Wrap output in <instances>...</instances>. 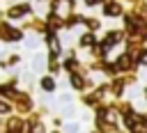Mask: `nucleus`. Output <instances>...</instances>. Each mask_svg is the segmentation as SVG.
Listing matches in <instances>:
<instances>
[{
	"label": "nucleus",
	"instance_id": "nucleus-2",
	"mask_svg": "<svg viewBox=\"0 0 147 133\" xmlns=\"http://www.w3.org/2000/svg\"><path fill=\"white\" fill-rule=\"evenodd\" d=\"M28 11V7H14V9H9V16L11 18H18L21 14H25Z\"/></svg>",
	"mask_w": 147,
	"mask_h": 133
},
{
	"label": "nucleus",
	"instance_id": "nucleus-6",
	"mask_svg": "<svg viewBox=\"0 0 147 133\" xmlns=\"http://www.w3.org/2000/svg\"><path fill=\"white\" fill-rule=\"evenodd\" d=\"M92 41H94V39H92V37H90V34H87V37H83V44H85V46H90V44H92Z\"/></svg>",
	"mask_w": 147,
	"mask_h": 133
},
{
	"label": "nucleus",
	"instance_id": "nucleus-1",
	"mask_svg": "<svg viewBox=\"0 0 147 133\" xmlns=\"http://www.w3.org/2000/svg\"><path fill=\"white\" fill-rule=\"evenodd\" d=\"M106 14H108V16H115V14H119V5H115V2L106 5Z\"/></svg>",
	"mask_w": 147,
	"mask_h": 133
},
{
	"label": "nucleus",
	"instance_id": "nucleus-3",
	"mask_svg": "<svg viewBox=\"0 0 147 133\" xmlns=\"http://www.w3.org/2000/svg\"><path fill=\"white\" fill-rule=\"evenodd\" d=\"M41 87H44V89H53V80H51V78H44V80H41Z\"/></svg>",
	"mask_w": 147,
	"mask_h": 133
},
{
	"label": "nucleus",
	"instance_id": "nucleus-5",
	"mask_svg": "<svg viewBox=\"0 0 147 133\" xmlns=\"http://www.w3.org/2000/svg\"><path fill=\"white\" fill-rule=\"evenodd\" d=\"M7 37H11V39H18V37H21V34H18V32H16V30H9V32H7Z\"/></svg>",
	"mask_w": 147,
	"mask_h": 133
},
{
	"label": "nucleus",
	"instance_id": "nucleus-9",
	"mask_svg": "<svg viewBox=\"0 0 147 133\" xmlns=\"http://www.w3.org/2000/svg\"><path fill=\"white\" fill-rule=\"evenodd\" d=\"M32 133H44V128H41V126H34V128H32Z\"/></svg>",
	"mask_w": 147,
	"mask_h": 133
},
{
	"label": "nucleus",
	"instance_id": "nucleus-10",
	"mask_svg": "<svg viewBox=\"0 0 147 133\" xmlns=\"http://www.w3.org/2000/svg\"><path fill=\"white\" fill-rule=\"evenodd\" d=\"M87 2H90V5H92V2H94V0H87Z\"/></svg>",
	"mask_w": 147,
	"mask_h": 133
},
{
	"label": "nucleus",
	"instance_id": "nucleus-7",
	"mask_svg": "<svg viewBox=\"0 0 147 133\" xmlns=\"http://www.w3.org/2000/svg\"><path fill=\"white\" fill-rule=\"evenodd\" d=\"M140 62H142V64H147V50H142V53H140Z\"/></svg>",
	"mask_w": 147,
	"mask_h": 133
},
{
	"label": "nucleus",
	"instance_id": "nucleus-8",
	"mask_svg": "<svg viewBox=\"0 0 147 133\" xmlns=\"http://www.w3.org/2000/svg\"><path fill=\"white\" fill-rule=\"evenodd\" d=\"M7 110H9V105L7 103H0V112H7Z\"/></svg>",
	"mask_w": 147,
	"mask_h": 133
},
{
	"label": "nucleus",
	"instance_id": "nucleus-4",
	"mask_svg": "<svg viewBox=\"0 0 147 133\" xmlns=\"http://www.w3.org/2000/svg\"><path fill=\"white\" fill-rule=\"evenodd\" d=\"M117 66H119V69H126V66H129V57L124 55V57H122V60L117 62Z\"/></svg>",
	"mask_w": 147,
	"mask_h": 133
}]
</instances>
